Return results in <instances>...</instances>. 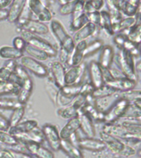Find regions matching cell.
Segmentation results:
<instances>
[{
	"instance_id": "obj_36",
	"label": "cell",
	"mask_w": 141,
	"mask_h": 158,
	"mask_svg": "<svg viewBox=\"0 0 141 158\" xmlns=\"http://www.w3.org/2000/svg\"><path fill=\"white\" fill-rule=\"evenodd\" d=\"M127 39L136 44H140L141 42V24L136 23L128 30V33H126Z\"/></svg>"
},
{
	"instance_id": "obj_3",
	"label": "cell",
	"mask_w": 141,
	"mask_h": 158,
	"mask_svg": "<svg viewBox=\"0 0 141 158\" xmlns=\"http://www.w3.org/2000/svg\"><path fill=\"white\" fill-rule=\"evenodd\" d=\"M129 105L130 102L121 96L118 99H116L111 104V106L106 110L104 111L105 123H114L116 120H118L119 118H122Z\"/></svg>"
},
{
	"instance_id": "obj_39",
	"label": "cell",
	"mask_w": 141,
	"mask_h": 158,
	"mask_svg": "<svg viewBox=\"0 0 141 158\" xmlns=\"http://www.w3.org/2000/svg\"><path fill=\"white\" fill-rule=\"evenodd\" d=\"M22 105L19 103L17 98L13 97H0V109L5 110H14Z\"/></svg>"
},
{
	"instance_id": "obj_50",
	"label": "cell",
	"mask_w": 141,
	"mask_h": 158,
	"mask_svg": "<svg viewBox=\"0 0 141 158\" xmlns=\"http://www.w3.org/2000/svg\"><path fill=\"white\" fill-rule=\"evenodd\" d=\"M27 44V43L22 36H16L12 40V47H14L15 49H18L20 51L24 52Z\"/></svg>"
},
{
	"instance_id": "obj_30",
	"label": "cell",
	"mask_w": 141,
	"mask_h": 158,
	"mask_svg": "<svg viewBox=\"0 0 141 158\" xmlns=\"http://www.w3.org/2000/svg\"><path fill=\"white\" fill-rule=\"evenodd\" d=\"M111 20L110 14L107 11L101 10L100 11V22L99 26L109 35H113V32L111 30Z\"/></svg>"
},
{
	"instance_id": "obj_8",
	"label": "cell",
	"mask_w": 141,
	"mask_h": 158,
	"mask_svg": "<svg viewBox=\"0 0 141 158\" xmlns=\"http://www.w3.org/2000/svg\"><path fill=\"white\" fill-rule=\"evenodd\" d=\"M25 149L29 154L36 158H54V154L52 151L42 145L41 143L36 142H25L22 143Z\"/></svg>"
},
{
	"instance_id": "obj_1",
	"label": "cell",
	"mask_w": 141,
	"mask_h": 158,
	"mask_svg": "<svg viewBox=\"0 0 141 158\" xmlns=\"http://www.w3.org/2000/svg\"><path fill=\"white\" fill-rule=\"evenodd\" d=\"M135 58L130 54V52L126 49H119V52L115 54L114 61L121 74L127 78L136 81L137 73L135 71Z\"/></svg>"
},
{
	"instance_id": "obj_6",
	"label": "cell",
	"mask_w": 141,
	"mask_h": 158,
	"mask_svg": "<svg viewBox=\"0 0 141 158\" xmlns=\"http://www.w3.org/2000/svg\"><path fill=\"white\" fill-rule=\"evenodd\" d=\"M27 6L32 13L36 15L37 20L40 22L45 23L52 21L50 10L42 2L41 0H27Z\"/></svg>"
},
{
	"instance_id": "obj_28",
	"label": "cell",
	"mask_w": 141,
	"mask_h": 158,
	"mask_svg": "<svg viewBox=\"0 0 141 158\" xmlns=\"http://www.w3.org/2000/svg\"><path fill=\"white\" fill-rule=\"evenodd\" d=\"M17 65L16 60L7 59L0 68V81H9L15 68Z\"/></svg>"
},
{
	"instance_id": "obj_26",
	"label": "cell",
	"mask_w": 141,
	"mask_h": 158,
	"mask_svg": "<svg viewBox=\"0 0 141 158\" xmlns=\"http://www.w3.org/2000/svg\"><path fill=\"white\" fill-rule=\"evenodd\" d=\"M29 77H31L29 76L27 70L23 67L21 66L20 64H17L15 68L14 71L12 73V76L10 77L9 81H12L13 83H15L20 87L23 84V82Z\"/></svg>"
},
{
	"instance_id": "obj_35",
	"label": "cell",
	"mask_w": 141,
	"mask_h": 158,
	"mask_svg": "<svg viewBox=\"0 0 141 158\" xmlns=\"http://www.w3.org/2000/svg\"><path fill=\"white\" fill-rule=\"evenodd\" d=\"M104 0H85L84 2V13L88 14L91 12H100L103 7Z\"/></svg>"
},
{
	"instance_id": "obj_46",
	"label": "cell",
	"mask_w": 141,
	"mask_h": 158,
	"mask_svg": "<svg viewBox=\"0 0 141 158\" xmlns=\"http://www.w3.org/2000/svg\"><path fill=\"white\" fill-rule=\"evenodd\" d=\"M121 97L126 99V101H128L130 103L133 102L134 101H135L137 99L141 98V91L140 90H135L134 91L133 90H130V91H125V92H122V94L121 95Z\"/></svg>"
},
{
	"instance_id": "obj_34",
	"label": "cell",
	"mask_w": 141,
	"mask_h": 158,
	"mask_svg": "<svg viewBox=\"0 0 141 158\" xmlns=\"http://www.w3.org/2000/svg\"><path fill=\"white\" fill-rule=\"evenodd\" d=\"M19 86L11 81H0V96L17 94Z\"/></svg>"
},
{
	"instance_id": "obj_2",
	"label": "cell",
	"mask_w": 141,
	"mask_h": 158,
	"mask_svg": "<svg viewBox=\"0 0 141 158\" xmlns=\"http://www.w3.org/2000/svg\"><path fill=\"white\" fill-rule=\"evenodd\" d=\"M102 132L111 134L119 138L120 140L125 141L127 143H139L141 141L140 134H134V133H130L121 124L106 123L102 128Z\"/></svg>"
},
{
	"instance_id": "obj_54",
	"label": "cell",
	"mask_w": 141,
	"mask_h": 158,
	"mask_svg": "<svg viewBox=\"0 0 141 158\" xmlns=\"http://www.w3.org/2000/svg\"><path fill=\"white\" fill-rule=\"evenodd\" d=\"M9 122L8 118H7L3 114L0 113V130L8 131L9 129Z\"/></svg>"
},
{
	"instance_id": "obj_19",
	"label": "cell",
	"mask_w": 141,
	"mask_h": 158,
	"mask_svg": "<svg viewBox=\"0 0 141 158\" xmlns=\"http://www.w3.org/2000/svg\"><path fill=\"white\" fill-rule=\"evenodd\" d=\"M27 0H12L9 8L7 9L8 14H7V21L12 23L17 22L22 13V10L24 9L25 6L27 4Z\"/></svg>"
},
{
	"instance_id": "obj_9",
	"label": "cell",
	"mask_w": 141,
	"mask_h": 158,
	"mask_svg": "<svg viewBox=\"0 0 141 158\" xmlns=\"http://www.w3.org/2000/svg\"><path fill=\"white\" fill-rule=\"evenodd\" d=\"M86 73L87 66L86 64H83V63H82L79 66L70 67L65 72L64 83H65V85L80 84Z\"/></svg>"
},
{
	"instance_id": "obj_49",
	"label": "cell",
	"mask_w": 141,
	"mask_h": 158,
	"mask_svg": "<svg viewBox=\"0 0 141 158\" xmlns=\"http://www.w3.org/2000/svg\"><path fill=\"white\" fill-rule=\"evenodd\" d=\"M113 42L114 44H116V46L119 49H123L124 44L126 43V41L127 40V35H126V33L124 32H121V33H117V34L113 35Z\"/></svg>"
},
{
	"instance_id": "obj_59",
	"label": "cell",
	"mask_w": 141,
	"mask_h": 158,
	"mask_svg": "<svg viewBox=\"0 0 141 158\" xmlns=\"http://www.w3.org/2000/svg\"><path fill=\"white\" fill-rule=\"evenodd\" d=\"M64 1H66V2H68V1H69V0H64Z\"/></svg>"
},
{
	"instance_id": "obj_14",
	"label": "cell",
	"mask_w": 141,
	"mask_h": 158,
	"mask_svg": "<svg viewBox=\"0 0 141 158\" xmlns=\"http://www.w3.org/2000/svg\"><path fill=\"white\" fill-rule=\"evenodd\" d=\"M22 31L33 35H46L49 33V27L38 20L30 19L20 27Z\"/></svg>"
},
{
	"instance_id": "obj_56",
	"label": "cell",
	"mask_w": 141,
	"mask_h": 158,
	"mask_svg": "<svg viewBox=\"0 0 141 158\" xmlns=\"http://www.w3.org/2000/svg\"><path fill=\"white\" fill-rule=\"evenodd\" d=\"M0 158H12V156L8 150H0Z\"/></svg>"
},
{
	"instance_id": "obj_58",
	"label": "cell",
	"mask_w": 141,
	"mask_h": 158,
	"mask_svg": "<svg viewBox=\"0 0 141 158\" xmlns=\"http://www.w3.org/2000/svg\"><path fill=\"white\" fill-rule=\"evenodd\" d=\"M126 1L131 4L135 5V6H137V7H139V5H140V0H126Z\"/></svg>"
},
{
	"instance_id": "obj_21",
	"label": "cell",
	"mask_w": 141,
	"mask_h": 158,
	"mask_svg": "<svg viewBox=\"0 0 141 158\" xmlns=\"http://www.w3.org/2000/svg\"><path fill=\"white\" fill-rule=\"evenodd\" d=\"M97 26L92 24L91 22H88L86 25H84L83 27L80 28L79 31L74 32L73 40L74 43L76 44L78 42L86 40L88 38H89L92 35H93L96 31Z\"/></svg>"
},
{
	"instance_id": "obj_52",
	"label": "cell",
	"mask_w": 141,
	"mask_h": 158,
	"mask_svg": "<svg viewBox=\"0 0 141 158\" xmlns=\"http://www.w3.org/2000/svg\"><path fill=\"white\" fill-rule=\"evenodd\" d=\"M88 18V22L92 23V24L96 25L98 27L99 22H100V12H91L87 14Z\"/></svg>"
},
{
	"instance_id": "obj_57",
	"label": "cell",
	"mask_w": 141,
	"mask_h": 158,
	"mask_svg": "<svg viewBox=\"0 0 141 158\" xmlns=\"http://www.w3.org/2000/svg\"><path fill=\"white\" fill-rule=\"evenodd\" d=\"M7 14H8L7 8H4V9H1L0 8V22L7 20Z\"/></svg>"
},
{
	"instance_id": "obj_33",
	"label": "cell",
	"mask_w": 141,
	"mask_h": 158,
	"mask_svg": "<svg viewBox=\"0 0 141 158\" xmlns=\"http://www.w3.org/2000/svg\"><path fill=\"white\" fill-rule=\"evenodd\" d=\"M24 52L28 54L29 57H31L32 59H36L40 62L46 61L47 59L49 58V56L46 53H45L44 51L37 49V48H35L34 46H32V45H30L28 44H27V46L25 48Z\"/></svg>"
},
{
	"instance_id": "obj_55",
	"label": "cell",
	"mask_w": 141,
	"mask_h": 158,
	"mask_svg": "<svg viewBox=\"0 0 141 158\" xmlns=\"http://www.w3.org/2000/svg\"><path fill=\"white\" fill-rule=\"evenodd\" d=\"M12 2V0H0V8L1 9L7 8V7H9Z\"/></svg>"
},
{
	"instance_id": "obj_31",
	"label": "cell",
	"mask_w": 141,
	"mask_h": 158,
	"mask_svg": "<svg viewBox=\"0 0 141 158\" xmlns=\"http://www.w3.org/2000/svg\"><path fill=\"white\" fill-rule=\"evenodd\" d=\"M116 93V91L111 88L110 86H106L104 84L103 86H100L98 88H95L92 93V96L95 100H102V99L107 98L110 96H113Z\"/></svg>"
},
{
	"instance_id": "obj_29",
	"label": "cell",
	"mask_w": 141,
	"mask_h": 158,
	"mask_svg": "<svg viewBox=\"0 0 141 158\" xmlns=\"http://www.w3.org/2000/svg\"><path fill=\"white\" fill-rule=\"evenodd\" d=\"M59 90L60 88L54 83L53 78H49L47 80L46 83H45V91H46L49 100L51 101V102L54 106H56L57 98L59 96Z\"/></svg>"
},
{
	"instance_id": "obj_16",
	"label": "cell",
	"mask_w": 141,
	"mask_h": 158,
	"mask_svg": "<svg viewBox=\"0 0 141 158\" xmlns=\"http://www.w3.org/2000/svg\"><path fill=\"white\" fill-rule=\"evenodd\" d=\"M81 131L88 138H94L96 134L93 120L87 113H79L78 116Z\"/></svg>"
},
{
	"instance_id": "obj_18",
	"label": "cell",
	"mask_w": 141,
	"mask_h": 158,
	"mask_svg": "<svg viewBox=\"0 0 141 158\" xmlns=\"http://www.w3.org/2000/svg\"><path fill=\"white\" fill-rule=\"evenodd\" d=\"M50 72L52 74V78L54 83L61 88L65 85L64 83V77H65V69L64 64H62L59 61H54L52 63L50 66Z\"/></svg>"
},
{
	"instance_id": "obj_10",
	"label": "cell",
	"mask_w": 141,
	"mask_h": 158,
	"mask_svg": "<svg viewBox=\"0 0 141 158\" xmlns=\"http://www.w3.org/2000/svg\"><path fill=\"white\" fill-rule=\"evenodd\" d=\"M76 146L80 150H86L92 152H102L106 148L105 143L99 138H79L76 143Z\"/></svg>"
},
{
	"instance_id": "obj_23",
	"label": "cell",
	"mask_w": 141,
	"mask_h": 158,
	"mask_svg": "<svg viewBox=\"0 0 141 158\" xmlns=\"http://www.w3.org/2000/svg\"><path fill=\"white\" fill-rule=\"evenodd\" d=\"M37 127H38L37 121L34 120V119H29V120L22 121L17 125L9 128L7 132L12 136H14L17 134H20V133H26L31 132Z\"/></svg>"
},
{
	"instance_id": "obj_44",
	"label": "cell",
	"mask_w": 141,
	"mask_h": 158,
	"mask_svg": "<svg viewBox=\"0 0 141 158\" xmlns=\"http://www.w3.org/2000/svg\"><path fill=\"white\" fill-rule=\"evenodd\" d=\"M139 10V7L135 6V5L131 4V3L126 1V3H125L123 8H122L121 13H123L127 17H135L136 13L138 12Z\"/></svg>"
},
{
	"instance_id": "obj_32",
	"label": "cell",
	"mask_w": 141,
	"mask_h": 158,
	"mask_svg": "<svg viewBox=\"0 0 141 158\" xmlns=\"http://www.w3.org/2000/svg\"><path fill=\"white\" fill-rule=\"evenodd\" d=\"M82 84H72V85H64L62 86L59 92L64 96L69 98L74 99L76 96L80 95L81 91Z\"/></svg>"
},
{
	"instance_id": "obj_45",
	"label": "cell",
	"mask_w": 141,
	"mask_h": 158,
	"mask_svg": "<svg viewBox=\"0 0 141 158\" xmlns=\"http://www.w3.org/2000/svg\"><path fill=\"white\" fill-rule=\"evenodd\" d=\"M59 46H60L61 50H63L66 54L70 55L74 52V48H75V43H74V40H73V37L69 35Z\"/></svg>"
},
{
	"instance_id": "obj_24",
	"label": "cell",
	"mask_w": 141,
	"mask_h": 158,
	"mask_svg": "<svg viewBox=\"0 0 141 158\" xmlns=\"http://www.w3.org/2000/svg\"><path fill=\"white\" fill-rule=\"evenodd\" d=\"M49 27L51 30L52 34L58 42L59 45H60L69 36L66 30L64 29V26L57 20H52L50 22Z\"/></svg>"
},
{
	"instance_id": "obj_48",
	"label": "cell",
	"mask_w": 141,
	"mask_h": 158,
	"mask_svg": "<svg viewBox=\"0 0 141 158\" xmlns=\"http://www.w3.org/2000/svg\"><path fill=\"white\" fill-rule=\"evenodd\" d=\"M104 1H106L108 11L116 10L121 12L124 5L126 3V0H104Z\"/></svg>"
},
{
	"instance_id": "obj_42",
	"label": "cell",
	"mask_w": 141,
	"mask_h": 158,
	"mask_svg": "<svg viewBox=\"0 0 141 158\" xmlns=\"http://www.w3.org/2000/svg\"><path fill=\"white\" fill-rule=\"evenodd\" d=\"M88 22H89L88 16H87L86 13H83L82 16H80L76 19L71 20V22H70V29L73 31L75 32L77 31H79L80 28H82L84 25H86Z\"/></svg>"
},
{
	"instance_id": "obj_47",
	"label": "cell",
	"mask_w": 141,
	"mask_h": 158,
	"mask_svg": "<svg viewBox=\"0 0 141 158\" xmlns=\"http://www.w3.org/2000/svg\"><path fill=\"white\" fill-rule=\"evenodd\" d=\"M75 2L76 0H69L66 2L64 4L60 5L59 12L61 15H71L74 9V6H75Z\"/></svg>"
},
{
	"instance_id": "obj_27",
	"label": "cell",
	"mask_w": 141,
	"mask_h": 158,
	"mask_svg": "<svg viewBox=\"0 0 141 158\" xmlns=\"http://www.w3.org/2000/svg\"><path fill=\"white\" fill-rule=\"evenodd\" d=\"M24 55V52L20 51L12 46H2L0 48V58L3 59L18 60Z\"/></svg>"
},
{
	"instance_id": "obj_4",
	"label": "cell",
	"mask_w": 141,
	"mask_h": 158,
	"mask_svg": "<svg viewBox=\"0 0 141 158\" xmlns=\"http://www.w3.org/2000/svg\"><path fill=\"white\" fill-rule=\"evenodd\" d=\"M21 35H22L21 36L26 40L27 44L44 51L49 57H54L57 55V49L45 40L37 36L36 35L31 34L25 31H22Z\"/></svg>"
},
{
	"instance_id": "obj_41",
	"label": "cell",
	"mask_w": 141,
	"mask_h": 158,
	"mask_svg": "<svg viewBox=\"0 0 141 158\" xmlns=\"http://www.w3.org/2000/svg\"><path fill=\"white\" fill-rule=\"evenodd\" d=\"M0 143L8 147H15L19 144V142L7 131L0 130Z\"/></svg>"
},
{
	"instance_id": "obj_7",
	"label": "cell",
	"mask_w": 141,
	"mask_h": 158,
	"mask_svg": "<svg viewBox=\"0 0 141 158\" xmlns=\"http://www.w3.org/2000/svg\"><path fill=\"white\" fill-rule=\"evenodd\" d=\"M41 131L45 140L49 144L51 150L53 152H59L60 150L61 138H60L59 132L56 126L50 124V123H45L42 126Z\"/></svg>"
},
{
	"instance_id": "obj_51",
	"label": "cell",
	"mask_w": 141,
	"mask_h": 158,
	"mask_svg": "<svg viewBox=\"0 0 141 158\" xmlns=\"http://www.w3.org/2000/svg\"><path fill=\"white\" fill-rule=\"evenodd\" d=\"M94 86L92 85L90 82H86V83L82 84L81 91H80V95L83 96H92V91H94Z\"/></svg>"
},
{
	"instance_id": "obj_17",
	"label": "cell",
	"mask_w": 141,
	"mask_h": 158,
	"mask_svg": "<svg viewBox=\"0 0 141 158\" xmlns=\"http://www.w3.org/2000/svg\"><path fill=\"white\" fill-rule=\"evenodd\" d=\"M100 51L98 64L102 69H109L114 62L115 53L113 48L110 45H103Z\"/></svg>"
},
{
	"instance_id": "obj_40",
	"label": "cell",
	"mask_w": 141,
	"mask_h": 158,
	"mask_svg": "<svg viewBox=\"0 0 141 158\" xmlns=\"http://www.w3.org/2000/svg\"><path fill=\"white\" fill-rule=\"evenodd\" d=\"M102 47H103V42L101 41V40H93L90 44H88L86 49H85L83 52L84 58L91 56L92 54H96V52L101 50Z\"/></svg>"
},
{
	"instance_id": "obj_11",
	"label": "cell",
	"mask_w": 141,
	"mask_h": 158,
	"mask_svg": "<svg viewBox=\"0 0 141 158\" xmlns=\"http://www.w3.org/2000/svg\"><path fill=\"white\" fill-rule=\"evenodd\" d=\"M88 78L90 83L94 86V88H98L105 84L103 77V72L97 62L92 61L89 63L88 67L87 68Z\"/></svg>"
},
{
	"instance_id": "obj_15",
	"label": "cell",
	"mask_w": 141,
	"mask_h": 158,
	"mask_svg": "<svg viewBox=\"0 0 141 158\" xmlns=\"http://www.w3.org/2000/svg\"><path fill=\"white\" fill-rule=\"evenodd\" d=\"M100 138L105 143L106 148H108L110 150H111L114 152L119 153V154H121V152L123 151L126 145L119 138L105 133V132H101Z\"/></svg>"
},
{
	"instance_id": "obj_12",
	"label": "cell",
	"mask_w": 141,
	"mask_h": 158,
	"mask_svg": "<svg viewBox=\"0 0 141 158\" xmlns=\"http://www.w3.org/2000/svg\"><path fill=\"white\" fill-rule=\"evenodd\" d=\"M105 85L110 86L116 92H125L135 89L136 86V81L127 78L126 77H121L106 81Z\"/></svg>"
},
{
	"instance_id": "obj_5",
	"label": "cell",
	"mask_w": 141,
	"mask_h": 158,
	"mask_svg": "<svg viewBox=\"0 0 141 158\" xmlns=\"http://www.w3.org/2000/svg\"><path fill=\"white\" fill-rule=\"evenodd\" d=\"M20 65L23 67L26 70L29 71L38 77H46L49 75V70L47 67L41 62L38 61L29 56H23L19 59Z\"/></svg>"
},
{
	"instance_id": "obj_22",
	"label": "cell",
	"mask_w": 141,
	"mask_h": 158,
	"mask_svg": "<svg viewBox=\"0 0 141 158\" xmlns=\"http://www.w3.org/2000/svg\"><path fill=\"white\" fill-rule=\"evenodd\" d=\"M33 86H34L33 81L31 77H29L23 82L22 86H20L19 91L17 93V96L16 98L19 101L21 105L24 106L25 104L29 101L30 96L32 95V90H33Z\"/></svg>"
},
{
	"instance_id": "obj_13",
	"label": "cell",
	"mask_w": 141,
	"mask_h": 158,
	"mask_svg": "<svg viewBox=\"0 0 141 158\" xmlns=\"http://www.w3.org/2000/svg\"><path fill=\"white\" fill-rule=\"evenodd\" d=\"M87 45H88L87 40H83L76 43L74 52L69 55L65 65H67L69 68L80 65L83 61V52L86 49Z\"/></svg>"
},
{
	"instance_id": "obj_43",
	"label": "cell",
	"mask_w": 141,
	"mask_h": 158,
	"mask_svg": "<svg viewBox=\"0 0 141 158\" xmlns=\"http://www.w3.org/2000/svg\"><path fill=\"white\" fill-rule=\"evenodd\" d=\"M141 117V109H139L132 103H130L129 106L126 109V112L124 114L122 118H140Z\"/></svg>"
},
{
	"instance_id": "obj_20",
	"label": "cell",
	"mask_w": 141,
	"mask_h": 158,
	"mask_svg": "<svg viewBox=\"0 0 141 158\" xmlns=\"http://www.w3.org/2000/svg\"><path fill=\"white\" fill-rule=\"evenodd\" d=\"M79 128H80V124L78 117L69 119L66 124L62 128L61 131L59 132L60 138L64 140H70V138L77 133V131Z\"/></svg>"
},
{
	"instance_id": "obj_53",
	"label": "cell",
	"mask_w": 141,
	"mask_h": 158,
	"mask_svg": "<svg viewBox=\"0 0 141 158\" xmlns=\"http://www.w3.org/2000/svg\"><path fill=\"white\" fill-rule=\"evenodd\" d=\"M12 156V158H33L31 154L22 151L9 150Z\"/></svg>"
},
{
	"instance_id": "obj_37",
	"label": "cell",
	"mask_w": 141,
	"mask_h": 158,
	"mask_svg": "<svg viewBox=\"0 0 141 158\" xmlns=\"http://www.w3.org/2000/svg\"><path fill=\"white\" fill-rule=\"evenodd\" d=\"M57 113H58V115L60 118H64V119H67V120L76 118V117L79 116V110L74 106H72V105H69L68 106L59 109Z\"/></svg>"
},
{
	"instance_id": "obj_25",
	"label": "cell",
	"mask_w": 141,
	"mask_h": 158,
	"mask_svg": "<svg viewBox=\"0 0 141 158\" xmlns=\"http://www.w3.org/2000/svg\"><path fill=\"white\" fill-rule=\"evenodd\" d=\"M60 150H62L69 158H83L82 151L70 140L61 139Z\"/></svg>"
},
{
	"instance_id": "obj_38",
	"label": "cell",
	"mask_w": 141,
	"mask_h": 158,
	"mask_svg": "<svg viewBox=\"0 0 141 158\" xmlns=\"http://www.w3.org/2000/svg\"><path fill=\"white\" fill-rule=\"evenodd\" d=\"M25 114V107L24 106H22L18 107V108L14 109L12 110V113L10 116L8 122H9L10 128L14 127V126L17 125L18 123L22 122V119L23 118Z\"/></svg>"
}]
</instances>
